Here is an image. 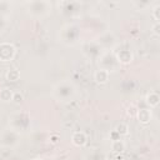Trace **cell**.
<instances>
[{
  "instance_id": "cell-1",
  "label": "cell",
  "mask_w": 160,
  "mask_h": 160,
  "mask_svg": "<svg viewBox=\"0 0 160 160\" xmlns=\"http://www.w3.org/2000/svg\"><path fill=\"white\" fill-rule=\"evenodd\" d=\"M75 95H76V86L69 80H62L58 82L52 89V96L61 102L71 101L75 98Z\"/></svg>"
},
{
  "instance_id": "cell-2",
  "label": "cell",
  "mask_w": 160,
  "mask_h": 160,
  "mask_svg": "<svg viewBox=\"0 0 160 160\" xmlns=\"http://www.w3.org/2000/svg\"><path fill=\"white\" fill-rule=\"evenodd\" d=\"M26 11L30 16L35 19H42L46 18L52 9V5L50 1L46 0H32V1H26L25 4Z\"/></svg>"
},
{
  "instance_id": "cell-3",
  "label": "cell",
  "mask_w": 160,
  "mask_h": 160,
  "mask_svg": "<svg viewBox=\"0 0 160 160\" xmlns=\"http://www.w3.org/2000/svg\"><path fill=\"white\" fill-rule=\"evenodd\" d=\"M79 39H80V28L76 24H66L65 26L61 28L59 34V40L64 45L72 46L79 42Z\"/></svg>"
},
{
  "instance_id": "cell-4",
  "label": "cell",
  "mask_w": 160,
  "mask_h": 160,
  "mask_svg": "<svg viewBox=\"0 0 160 160\" xmlns=\"http://www.w3.org/2000/svg\"><path fill=\"white\" fill-rule=\"evenodd\" d=\"M20 136L21 134L12 130L11 128H6V129H2L0 131V146L2 148H16L20 142Z\"/></svg>"
},
{
  "instance_id": "cell-5",
  "label": "cell",
  "mask_w": 160,
  "mask_h": 160,
  "mask_svg": "<svg viewBox=\"0 0 160 160\" xmlns=\"http://www.w3.org/2000/svg\"><path fill=\"white\" fill-rule=\"evenodd\" d=\"M98 65L101 69L110 71H116L121 65L118 62L114 51H101V54L98 56Z\"/></svg>"
},
{
  "instance_id": "cell-6",
  "label": "cell",
  "mask_w": 160,
  "mask_h": 160,
  "mask_svg": "<svg viewBox=\"0 0 160 160\" xmlns=\"http://www.w3.org/2000/svg\"><path fill=\"white\" fill-rule=\"evenodd\" d=\"M30 126V116L28 112H16L9 118V128L12 130L21 132L22 130H28Z\"/></svg>"
},
{
  "instance_id": "cell-7",
  "label": "cell",
  "mask_w": 160,
  "mask_h": 160,
  "mask_svg": "<svg viewBox=\"0 0 160 160\" xmlns=\"http://www.w3.org/2000/svg\"><path fill=\"white\" fill-rule=\"evenodd\" d=\"M95 41L102 51H112V49L116 46V39L111 31L102 32Z\"/></svg>"
},
{
  "instance_id": "cell-8",
  "label": "cell",
  "mask_w": 160,
  "mask_h": 160,
  "mask_svg": "<svg viewBox=\"0 0 160 160\" xmlns=\"http://www.w3.org/2000/svg\"><path fill=\"white\" fill-rule=\"evenodd\" d=\"M16 55V48L11 42H0V61L10 62Z\"/></svg>"
},
{
  "instance_id": "cell-9",
  "label": "cell",
  "mask_w": 160,
  "mask_h": 160,
  "mask_svg": "<svg viewBox=\"0 0 160 160\" xmlns=\"http://www.w3.org/2000/svg\"><path fill=\"white\" fill-rule=\"evenodd\" d=\"M114 54L120 65H128L134 60V55L130 49H120L119 51H114Z\"/></svg>"
},
{
  "instance_id": "cell-10",
  "label": "cell",
  "mask_w": 160,
  "mask_h": 160,
  "mask_svg": "<svg viewBox=\"0 0 160 160\" xmlns=\"http://www.w3.org/2000/svg\"><path fill=\"white\" fill-rule=\"evenodd\" d=\"M136 119L141 124V125H148L150 124L151 119H152V111L151 109H148V108H142V109H139L136 111Z\"/></svg>"
},
{
  "instance_id": "cell-11",
  "label": "cell",
  "mask_w": 160,
  "mask_h": 160,
  "mask_svg": "<svg viewBox=\"0 0 160 160\" xmlns=\"http://www.w3.org/2000/svg\"><path fill=\"white\" fill-rule=\"evenodd\" d=\"M71 142L74 146H78V148H82L88 144V136L84 131L81 130H78V131H74L71 134Z\"/></svg>"
},
{
  "instance_id": "cell-12",
  "label": "cell",
  "mask_w": 160,
  "mask_h": 160,
  "mask_svg": "<svg viewBox=\"0 0 160 160\" xmlns=\"http://www.w3.org/2000/svg\"><path fill=\"white\" fill-rule=\"evenodd\" d=\"M94 80L96 84H100V85H104L109 81L110 79V72L105 69H101V68H98L95 71H94V75H92Z\"/></svg>"
},
{
  "instance_id": "cell-13",
  "label": "cell",
  "mask_w": 160,
  "mask_h": 160,
  "mask_svg": "<svg viewBox=\"0 0 160 160\" xmlns=\"http://www.w3.org/2000/svg\"><path fill=\"white\" fill-rule=\"evenodd\" d=\"M125 149H126V144H125L124 140H121V138L115 139V140H111V142H110V150H111V152H114V154H121V152L125 151Z\"/></svg>"
},
{
  "instance_id": "cell-14",
  "label": "cell",
  "mask_w": 160,
  "mask_h": 160,
  "mask_svg": "<svg viewBox=\"0 0 160 160\" xmlns=\"http://www.w3.org/2000/svg\"><path fill=\"white\" fill-rule=\"evenodd\" d=\"M145 102H146L148 106H150V109L151 108H155L160 102V95L156 91H150L145 96Z\"/></svg>"
},
{
  "instance_id": "cell-15",
  "label": "cell",
  "mask_w": 160,
  "mask_h": 160,
  "mask_svg": "<svg viewBox=\"0 0 160 160\" xmlns=\"http://www.w3.org/2000/svg\"><path fill=\"white\" fill-rule=\"evenodd\" d=\"M14 91L10 88H1L0 89V101L2 102H10L12 101Z\"/></svg>"
},
{
  "instance_id": "cell-16",
  "label": "cell",
  "mask_w": 160,
  "mask_h": 160,
  "mask_svg": "<svg viewBox=\"0 0 160 160\" xmlns=\"http://www.w3.org/2000/svg\"><path fill=\"white\" fill-rule=\"evenodd\" d=\"M85 159H86V160H108V155H106L104 151L96 149V150L89 152Z\"/></svg>"
},
{
  "instance_id": "cell-17",
  "label": "cell",
  "mask_w": 160,
  "mask_h": 160,
  "mask_svg": "<svg viewBox=\"0 0 160 160\" xmlns=\"http://www.w3.org/2000/svg\"><path fill=\"white\" fill-rule=\"evenodd\" d=\"M5 79H6L8 81H10V82H15V81H18V80L20 79V71H19L18 69H15V68L9 69V70L5 72Z\"/></svg>"
},
{
  "instance_id": "cell-18",
  "label": "cell",
  "mask_w": 160,
  "mask_h": 160,
  "mask_svg": "<svg viewBox=\"0 0 160 160\" xmlns=\"http://www.w3.org/2000/svg\"><path fill=\"white\" fill-rule=\"evenodd\" d=\"M114 131L121 138V136H125V135L129 134V126H128L125 122H120V124H118V125L115 126Z\"/></svg>"
},
{
  "instance_id": "cell-19",
  "label": "cell",
  "mask_w": 160,
  "mask_h": 160,
  "mask_svg": "<svg viewBox=\"0 0 160 160\" xmlns=\"http://www.w3.org/2000/svg\"><path fill=\"white\" fill-rule=\"evenodd\" d=\"M132 6L136 9V11H144L149 6H151V2H149V1H132Z\"/></svg>"
},
{
  "instance_id": "cell-20",
  "label": "cell",
  "mask_w": 160,
  "mask_h": 160,
  "mask_svg": "<svg viewBox=\"0 0 160 160\" xmlns=\"http://www.w3.org/2000/svg\"><path fill=\"white\" fill-rule=\"evenodd\" d=\"M151 15H152L155 22H159V20H160V4H159V2H156L155 6L152 8V10H151Z\"/></svg>"
},
{
  "instance_id": "cell-21",
  "label": "cell",
  "mask_w": 160,
  "mask_h": 160,
  "mask_svg": "<svg viewBox=\"0 0 160 160\" xmlns=\"http://www.w3.org/2000/svg\"><path fill=\"white\" fill-rule=\"evenodd\" d=\"M11 5L10 1H0V15L5 16V10H11Z\"/></svg>"
},
{
  "instance_id": "cell-22",
  "label": "cell",
  "mask_w": 160,
  "mask_h": 160,
  "mask_svg": "<svg viewBox=\"0 0 160 160\" xmlns=\"http://www.w3.org/2000/svg\"><path fill=\"white\" fill-rule=\"evenodd\" d=\"M24 100V96L20 91H14V95H12V102L15 104H20L21 101Z\"/></svg>"
},
{
  "instance_id": "cell-23",
  "label": "cell",
  "mask_w": 160,
  "mask_h": 160,
  "mask_svg": "<svg viewBox=\"0 0 160 160\" xmlns=\"http://www.w3.org/2000/svg\"><path fill=\"white\" fill-rule=\"evenodd\" d=\"M6 26H8V19H6V16L0 15V34L6 29Z\"/></svg>"
},
{
  "instance_id": "cell-24",
  "label": "cell",
  "mask_w": 160,
  "mask_h": 160,
  "mask_svg": "<svg viewBox=\"0 0 160 160\" xmlns=\"http://www.w3.org/2000/svg\"><path fill=\"white\" fill-rule=\"evenodd\" d=\"M151 32H152L154 35H156V36L160 35V24H159V22H154V24L151 25Z\"/></svg>"
},
{
  "instance_id": "cell-25",
  "label": "cell",
  "mask_w": 160,
  "mask_h": 160,
  "mask_svg": "<svg viewBox=\"0 0 160 160\" xmlns=\"http://www.w3.org/2000/svg\"><path fill=\"white\" fill-rule=\"evenodd\" d=\"M59 140H60V136L58 135V134H51L50 135V138H49V141H50V144H58L59 142Z\"/></svg>"
},
{
  "instance_id": "cell-26",
  "label": "cell",
  "mask_w": 160,
  "mask_h": 160,
  "mask_svg": "<svg viewBox=\"0 0 160 160\" xmlns=\"http://www.w3.org/2000/svg\"><path fill=\"white\" fill-rule=\"evenodd\" d=\"M31 160H42V159H41V158H32Z\"/></svg>"
}]
</instances>
